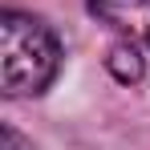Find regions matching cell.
Listing matches in <instances>:
<instances>
[{
    "label": "cell",
    "instance_id": "cell-2",
    "mask_svg": "<svg viewBox=\"0 0 150 150\" xmlns=\"http://www.w3.org/2000/svg\"><path fill=\"white\" fill-rule=\"evenodd\" d=\"M89 12L122 41L150 49V0H89Z\"/></svg>",
    "mask_w": 150,
    "mask_h": 150
},
{
    "label": "cell",
    "instance_id": "cell-1",
    "mask_svg": "<svg viewBox=\"0 0 150 150\" xmlns=\"http://www.w3.org/2000/svg\"><path fill=\"white\" fill-rule=\"evenodd\" d=\"M61 69V45L41 16L16 8L0 12V81L8 98H37Z\"/></svg>",
    "mask_w": 150,
    "mask_h": 150
},
{
    "label": "cell",
    "instance_id": "cell-4",
    "mask_svg": "<svg viewBox=\"0 0 150 150\" xmlns=\"http://www.w3.org/2000/svg\"><path fill=\"white\" fill-rule=\"evenodd\" d=\"M4 150H33V146L25 142V134L16 126H4Z\"/></svg>",
    "mask_w": 150,
    "mask_h": 150
},
{
    "label": "cell",
    "instance_id": "cell-3",
    "mask_svg": "<svg viewBox=\"0 0 150 150\" xmlns=\"http://www.w3.org/2000/svg\"><path fill=\"white\" fill-rule=\"evenodd\" d=\"M105 69L118 77L122 85H134V81H142V73H146L142 53H138V45H130V41H118V45L110 49V57H105Z\"/></svg>",
    "mask_w": 150,
    "mask_h": 150
}]
</instances>
